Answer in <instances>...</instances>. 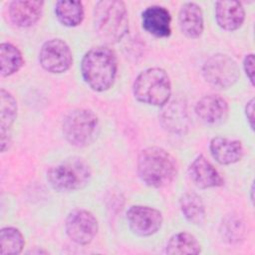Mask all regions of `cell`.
<instances>
[{"label":"cell","instance_id":"ac0fdd59","mask_svg":"<svg viewBox=\"0 0 255 255\" xmlns=\"http://www.w3.org/2000/svg\"><path fill=\"white\" fill-rule=\"evenodd\" d=\"M162 126L173 132H183L187 128V113L185 106L179 102H170L162 106L160 114Z\"/></svg>","mask_w":255,"mask_h":255},{"label":"cell","instance_id":"5b68a950","mask_svg":"<svg viewBox=\"0 0 255 255\" xmlns=\"http://www.w3.org/2000/svg\"><path fill=\"white\" fill-rule=\"evenodd\" d=\"M62 129L70 144L84 147L91 144L99 135L100 123L91 110L76 109L65 117Z\"/></svg>","mask_w":255,"mask_h":255},{"label":"cell","instance_id":"9a60e30c","mask_svg":"<svg viewBox=\"0 0 255 255\" xmlns=\"http://www.w3.org/2000/svg\"><path fill=\"white\" fill-rule=\"evenodd\" d=\"M215 19L218 26L223 30H237L245 20L244 7L239 1H217L215 3Z\"/></svg>","mask_w":255,"mask_h":255},{"label":"cell","instance_id":"7c38bea8","mask_svg":"<svg viewBox=\"0 0 255 255\" xmlns=\"http://www.w3.org/2000/svg\"><path fill=\"white\" fill-rule=\"evenodd\" d=\"M195 113L197 117L206 124H220L227 118L228 104L225 99L219 95H206L196 103Z\"/></svg>","mask_w":255,"mask_h":255},{"label":"cell","instance_id":"6da1fadb","mask_svg":"<svg viewBox=\"0 0 255 255\" xmlns=\"http://www.w3.org/2000/svg\"><path fill=\"white\" fill-rule=\"evenodd\" d=\"M136 170L145 185L161 188L173 181L177 174V164L168 151L161 147L150 146L139 152Z\"/></svg>","mask_w":255,"mask_h":255},{"label":"cell","instance_id":"83f0119b","mask_svg":"<svg viewBox=\"0 0 255 255\" xmlns=\"http://www.w3.org/2000/svg\"><path fill=\"white\" fill-rule=\"evenodd\" d=\"M253 192H254V186L252 185V186H251V190H250V193H251V201H252V202H253V200H254V199H253Z\"/></svg>","mask_w":255,"mask_h":255},{"label":"cell","instance_id":"30bf717a","mask_svg":"<svg viewBox=\"0 0 255 255\" xmlns=\"http://www.w3.org/2000/svg\"><path fill=\"white\" fill-rule=\"evenodd\" d=\"M127 220L132 233L147 237L160 229L163 218L161 212L153 207L132 205L127 211Z\"/></svg>","mask_w":255,"mask_h":255},{"label":"cell","instance_id":"d4e9b609","mask_svg":"<svg viewBox=\"0 0 255 255\" xmlns=\"http://www.w3.org/2000/svg\"><path fill=\"white\" fill-rule=\"evenodd\" d=\"M25 245V239L19 229L7 226L0 232V247L2 255L20 254Z\"/></svg>","mask_w":255,"mask_h":255},{"label":"cell","instance_id":"277c9868","mask_svg":"<svg viewBox=\"0 0 255 255\" xmlns=\"http://www.w3.org/2000/svg\"><path fill=\"white\" fill-rule=\"evenodd\" d=\"M134 98L143 104L162 107L171 95V82L161 68H148L137 75L132 85Z\"/></svg>","mask_w":255,"mask_h":255},{"label":"cell","instance_id":"ffe728a7","mask_svg":"<svg viewBox=\"0 0 255 255\" xmlns=\"http://www.w3.org/2000/svg\"><path fill=\"white\" fill-rule=\"evenodd\" d=\"M55 14L59 22L67 27H76L84 19V7L81 1L60 0L55 4Z\"/></svg>","mask_w":255,"mask_h":255},{"label":"cell","instance_id":"603a6c76","mask_svg":"<svg viewBox=\"0 0 255 255\" xmlns=\"http://www.w3.org/2000/svg\"><path fill=\"white\" fill-rule=\"evenodd\" d=\"M17 118V102L6 90L0 91V128L1 136L10 135L9 129Z\"/></svg>","mask_w":255,"mask_h":255},{"label":"cell","instance_id":"4316f807","mask_svg":"<svg viewBox=\"0 0 255 255\" xmlns=\"http://www.w3.org/2000/svg\"><path fill=\"white\" fill-rule=\"evenodd\" d=\"M245 115L249 126L252 129H254V99L252 98L245 107Z\"/></svg>","mask_w":255,"mask_h":255},{"label":"cell","instance_id":"7a4b0ae2","mask_svg":"<svg viewBox=\"0 0 255 255\" xmlns=\"http://www.w3.org/2000/svg\"><path fill=\"white\" fill-rule=\"evenodd\" d=\"M117 71V56L112 49L106 46L90 49L82 59L81 72L83 79L96 92L109 90L115 82Z\"/></svg>","mask_w":255,"mask_h":255},{"label":"cell","instance_id":"3957f363","mask_svg":"<svg viewBox=\"0 0 255 255\" xmlns=\"http://www.w3.org/2000/svg\"><path fill=\"white\" fill-rule=\"evenodd\" d=\"M94 25L97 35L107 44L120 42L128 32V15L125 2L102 0L94 9Z\"/></svg>","mask_w":255,"mask_h":255},{"label":"cell","instance_id":"7402d4cb","mask_svg":"<svg viewBox=\"0 0 255 255\" xmlns=\"http://www.w3.org/2000/svg\"><path fill=\"white\" fill-rule=\"evenodd\" d=\"M1 75L9 77L18 72L24 64V59L20 50L11 43H1L0 45Z\"/></svg>","mask_w":255,"mask_h":255},{"label":"cell","instance_id":"52a82bcc","mask_svg":"<svg viewBox=\"0 0 255 255\" xmlns=\"http://www.w3.org/2000/svg\"><path fill=\"white\" fill-rule=\"evenodd\" d=\"M202 75L210 86L216 89H227L238 80L239 68L228 55L215 54L204 63Z\"/></svg>","mask_w":255,"mask_h":255},{"label":"cell","instance_id":"4fadbf2b","mask_svg":"<svg viewBox=\"0 0 255 255\" xmlns=\"http://www.w3.org/2000/svg\"><path fill=\"white\" fill-rule=\"evenodd\" d=\"M43 1L16 0L9 5L10 20L18 27L26 28L34 25L42 16Z\"/></svg>","mask_w":255,"mask_h":255},{"label":"cell","instance_id":"5bb4252c","mask_svg":"<svg viewBox=\"0 0 255 255\" xmlns=\"http://www.w3.org/2000/svg\"><path fill=\"white\" fill-rule=\"evenodd\" d=\"M170 23V14L168 10L162 6H149L141 13L142 28L155 37H168L171 33Z\"/></svg>","mask_w":255,"mask_h":255},{"label":"cell","instance_id":"2e32d148","mask_svg":"<svg viewBox=\"0 0 255 255\" xmlns=\"http://www.w3.org/2000/svg\"><path fill=\"white\" fill-rule=\"evenodd\" d=\"M209 150L212 157L223 165L235 163L243 156L241 141L223 136L213 137L209 143Z\"/></svg>","mask_w":255,"mask_h":255},{"label":"cell","instance_id":"44dd1931","mask_svg":"<svg viewBox=\"0 0 255 255\" xmlns=\"http://www.w3.org/2000/svg\"><path fill=\"white\" fill-rule=\"evenodd\" d=\"M200 252V243L188 232H179L172 235L165 247V253L169 255L199 254Z\"/></svg>","mask_w":255,"mask_h":255},{"label":"cell","instance_id":"8fae6325","mask_svg":"<svg viewBox=\"0 0 255 255\" xmlns=\"http://www.w3.org/2000/svg\"><path fill=\"white\" fill-rule=\"evenodd\" d=\"M188 174L192 182L199 188L218 187L224 184L217 169L203 154L197 155L188 166Z\"/></svg>","mask_w":255,"mask_h":255},{"label":"cell","instance_id":"484cf974","mask_svg":"<svg viewBox=\"0 0 255 255\" xmlns=\"http://www.w3.org/2000/svg\"><path fill=\"white\" fill-rule=\"evenodd\" d=\"M243 68L249 82L251 83L252 86H254V55L253 54H248L245 56L243 60Z\"/></svg>","mask_w":255,"mask_h":255},{"label":"cell","instance_id":"ba28073f","mask_svg":"<svg viewBox=\"0 0 255 255\" xmlns=\"http://www.w3.org/2000/svg\"><path fill=\"white\" fill-rule=\"evenodd\" d=\"M65 229L72 241L80 245H87L97 235L99 224L92 212L77 208L68 214L65 221Z\"/></svg>","mask_w":255,"mask_h":255},{"label":"cell","instance_id":"9c48e42d","mask_svg":"<svg viewBox=\"0 0 255 255\" xmlns=\"http://www.w3.org/2000/svg\"><path fill=\"white\" fill-rule=\"evenodd\" d=\"M39 62L47 72L61 74L68 71L73 64L72 51L62 39H51L42 45Z\"/></svg>","mask_w":255,"mask_h":255},{"label":"cell","instance_id":"d6986e66","mask_svg":"<svg viewBox=\"0 0 255 255\" xmlns=\"http://www.w3.org/2000/svg\"><path fill=\"white\" fill-rule=\"evenodd\" d=\"M179 205L183 216L188 222L194 225H200L204 222L206 216L205 206L197 193L193 191L185 192L179 199Z\"/></svg>","mask_w":255,"mask_h":255},{"label":"cell","instance_id":"e0dca14e","mask_svg":"<svg viewBox=\"0 0 255 255\" xmlns=\"http://www.w3.org/2000/svg\"><path fill=\"white\" fill-rule=\"evenodd\" d=\"M178 25L186 37H200L203 32V14L200 6L193 2L184 3L178 13Z\"/></svg>","mask_w":255,"mask_h":255},{"label":"cell","instance_id":"8992f818","mask_svg":"<svg viewBox=\"0 0 255 255\" xmlns=\"http://www.w3.org/2000/svg\"><path fill=\"white\" fill-rule=\"evenodd\" d=\"M91 179V169L81 158H70L47 171L49 184L57 191L69 192L85 187Z\"/></svg>","mask_w":255,"mask_h":255},{"label":"cell","instance_id":"cb8c5ba5","mask_svg":"<svg viewBox=\"0 0 255 255\" xmlns=\"http://www.w3.org/2000/svg\"><path fill=\"white\" fill-rule=\"evenodd\" d=\"M220 234L223 240L229 244L239 243L245 235V223L236 214L227 215L220 224Z\"/></svg>","mask_w":255,"mask_h":255}]
</instances>
